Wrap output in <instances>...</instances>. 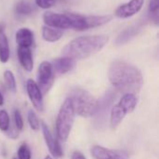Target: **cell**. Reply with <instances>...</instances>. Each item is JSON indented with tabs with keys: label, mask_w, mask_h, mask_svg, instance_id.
<instances>
[{
	"label": "cell",
	"mask_w": 159,
	"mask_h": 159,
	"mask_svg": "<svg viewBox=\"0 0 159 159\" xmlns=\"http://www.w3.org/2000/svg\"><path fill=\"white\" fill-rule=\"evenodd\" d=\"M71 159H86V157L80 152H75V153H73Z\"/></svg>",
	"instance_id": "obj_29"
},
{
	"label": "cell",
	"mask_w": 159,
	"mask_h": 159,
	"mask_svg": "<svg viewBox=\"0 0 159 159\" xmlns=\"http://www.w3.org/2000/svg\"><path fill=\"white\" fill-rule=\"evenodd\" d=\"M14 122H15L16 129L21 130L23 128V120H22V116L19 110L14 111Z\"/></svg>",
	"instance_id": "obj_27"
},
{
	"label": "cell",
	"mask_w": 159,
	"mask_h": 159,
	"mask_svg": "<svg viewBox=\"0 0 159 159\" xmlns=\"http://www.w3.org/2000/svg\"><path fill=\"white\" fill-rule=\"evenodd\" d=\"M142 24H134L124 31H122L117 37L116 38V44L120 46V45H125L128 42H129L132 38L137 36L140 32L142 31Z\"/></svg>",
	"instance_id": "obj_15"
},
{
	"label": "cell",
	"mask_w": 159,
	"mask_h": 159,
	"mask_svg": "<svg viewBox=\"0 0 159 159\" xmlns=\"http://www.w3.org/2000/svg\"><path fill=\"white\" fill-rule=\"evenodd\" d=\"M34 2L37 7L44 8V9L50 8L55 4V0H34Z\"/></svg>",
	"instance_id": "obj_28"
},
{
	"label": "cell",
	"mask_w": 159,
	"mask_h": 159,
	"mask_svg": "<svg viewBox=\"0 0 159 159\" xmlns=\"http://www.w3.org/2000/svg\"><path fill=\"white\" fill-rule=\"evenodd\" d=\"M126 110L128 113H131L135 110L138 100L135 94L132 93H126L122 96L120 101L118 102Z\"/></svg>",
	"instance_id": "obj_20"
},
{
	"label": "cell",
	"mask_w": 159,
	"mask_h": 159,
	"mask_svg": "<svg viewBox=\"0 0 159 159\" xmlns=\"http://www.w3.org/2000/svg\"><path fill=\"white\" fill-rule=\"evenodd\" d=\"M62 34L63 32L61 29L48 27L47 25L43 26L42 28V38L46 42H49V43L57 42L62 37Z\"/></svg>",
	"instance_id": "obj_19"
},
{
	"label": "cell",
	"mask_w": 159,
	"mask_h": 159,
	"mask_svg": "<svg viewBox=\"0 0 159 159\" xmlns=\"http://www.w3.org/2000/svg\"><path fill=\"white\" fill-rule=\"evenodd\" d=\"M27 119H28V123L30 125V128L34 130V131H37L39 129H40V122L36 116V115L34 114V112L33 110H30L29 113H28V116H27Z\"/></svg>",
	"instance_id": "obj_25"
},
{
	"label": "cell",
	"mask_w": 159,
	"mask_h": 159,
	"mask_svg": "<svg viewBox=\"0 0 159 159\" xmlns=\"http://www.w3.org/2000/svg\"><path fill=\"white\" fill-rule=\"evenodd\" d=\"M91 156L94 159H129L126 151L109 149L100 145H95L91 148Z\"/></svg>",
	"instance_id": "obj_8"
},
{
	"label": "cell",
	"mask_w": 159,
	"mask_h": 159,
	"mask_svg": "<svg viewBox=\"0 0 159 159\" xmlns=\"http://www.w3.org/2000/svg\"><path fill=\"white\" fill-rule=\"evenodd\" d=\"M17 55L22 68L27 72H31L34 68V60H33V54L31 48L18 47Z\"/></svg>",
	"instance_id": "obj_13"
},
{
	"label": "cell",
	"mask_w": 159,
	"mask_h": 159,
	"mask_svg": "<svg viewBox=\"0 0 159 159\" xmlns=\"http://www.w3.org/2000/svg\"><path fill=\"white\" fill-rule=\"evenodd\" d=\"M55 77V72L49 61H42L37 70V86L42 94H46L51 89Z\"/></svg>",
	"instance_id": "obj_5"
},
{
	"label": "cell",
	"mask_w": 159,
	"mask_h": 159,
	"mask_svg": "<svg viewBox=\"0 0 159 159\" xmlns=\"http://www.w3.org/2000/svg\"><path fill=\"white\" fill-rule=\"evenodd\" d=\"M15 10L20 16H28L34 11V7L28 0H20L15 7Z\"/></svg>",
	"instance_id": "obj_21"
},
{
	"label": "cell",
	"mask_w": 159,
	"mask_h": 159,
	"mask_svg": "<svg viewBox=\"0 0 159 159\" xmlns=\"http://www.w3.org/2000/svg\"><path fill=\"white\" fill-rule=\"evenodd\" d=\"M10 56V48L7 34L3 24H0V61L6 63L8 61Z\"/></svg>",
	"instance_id": "obj_18"
},
{
	"label": "cell",
	"mask_w": 159,
	"mask_h": 159,
	"mask_svg": "<svg viewBox=\"0 0 159 159\" xmlns=\"http://www.w3.org/2000/svg\"><path fill=\"white\" fill-rule=\"evenodd\" d=\"M26 90L28 97L34 105V107L39 111L42 112L44 109V103H43V94L41 90L39 89L37 84L33 79H28L26 82Z\"/></svg>",
	"instance_id": "obj_10"
},
{
	"label": "cell",
	"mask_w": 159,
	"mask_h": 159,
	"mask_svg": "<svg viewBox=\"0 0 159 159\" xmlns=\"http://www.w3.org/2000/svg\"><path fill=\"white\" fill-rule=\"evenodd\" d=\"M45 159H52V157H51L50 156H47V157H45Z\"/></svg>",
	"instance_id": "obj_31"
},
{
	"label": "cell",
	"mask_w": 159,
	"mask_h": 159,
	"mask_svg": "<svg viewBox=\"0 0 159 159\" xmlns=\"http://www.w3.org/2000/svg\"><path fill=\"white\" fill-rule=\"evenodd\" d=\"M108 35H86L79 36L70 41L61 50L64 57L74 60L89 58L101 51L108 43Z\"/></svg>",
	"instance_id": "obj_2"
},
{
	"label": "cell",
	"mask_w": 159,
	"mask_h": 159,
	"mask_svg": "<svg viewBox=\"0 0 159 159\" xmlns=\"http://www.w3.org/2000/svg\"><path fill=\"white\" fill-rule=\"evenodd\" d=\"M4 79H5V82H6L7 88L9 89V90L12 91V92H15L16 89H17V85H16V79H15V76H14L13 73L11 71H9V70L5 71Z\"/></svg>",
	"instance_id": "obj_22"
},
{
	"label": "cell",
	"mask_w": 159,
	"mask_h": 159,
	"mask_svg": "<svg viewBox=\"0 0 159 159\" xmlns=\"http://www.w3.org/2000/svg\"><path fill=\"white\" fill-rule=\"evenodd\" d=\"M54 72L60 75H64L72 71L75 66V60L68 58V57H61L57 58L51 63Z\"/></svg>",
	"instance_id": "obj_12"
},
{
	"label": "cell",
	"mask_w": 159,
	"mask_h": 159,
	"mask_svg": "<svg viewBox=\"0 0 159 159\" xmlns=\"http://www.w3.org/2000/svg\"><path fill=\"white\" fill-rule=\"evenodd\" d=\"M127 114L129 113L119 102L114 105L110 111V127L113 129H116L123 121Z\"/></svg>",
	"instance_id": "obj_16"
},
{
	"label": "cell",
	"mask_w": 159,
	"mask_h": 159,
	"mask_svg": "<svg viewBox=\"0 0 159 159\" xmlns=\"http://www.w3.org/2000/svg\"><path fill=\"white\" fill-rule=\"evenodd\" d=\"M18 159H31V151L27 144L23 143L18 150Z\"/></svg>",
	"instance_id": "obj_26"
},
{
	"label": "cell",
	"mask_w": 159,
	"mask_h": 159,
	"mask_svg": "<svg viewBox=\"0 0 159 159\" xmlns=\"http://www.w3.org/2000/svg\"><path fill=\"white\" fill-rule=\"evenodd\" d=\"M41 128H42V132H43V136H44L46 144H47L48 150L50 151V153L56 157H61L63 156V152H62V149H61V144L58 142V140L53 137L48 125L43 121L41 122Z\"/></svg>",
	"instance_id": "obj_11"
},
{
	"label": "cell",
	"mask_w": 159,
	"mask_h": 159,
	"mask_svg": "<svg viewBox=\"0 0 159 159\" xmlns=\"http://www.w3.org/2000/svg\"><path fill=\"white\" fill-rule=\"evenodd\" d=\"M144 0H130L119 6L115 12V15L120 19H128L136 15L143 8Z\"/></svg>",
	"instance_id": "obj_9"
},
{
	"label": "cell",
	"mask_w": 159,
	"mask_h": 159,
	"mask_svg": "<svg viewBox=\"0 0 159 159\" xmlns=\"http://www.w3.org/2000/svg\"><path fill=\"white\" fill-rule=\"evenodd\" d=\"M149 15L151 16V19L157 24L158 23V10H159V2L158 0H150L149 1Z\"/></svg>",
	"instance_id": "obj_23"
},
{
	"label": "cell",
	"mask_w": 159,
	"mask_h": 159,
	"mask_svg": "<svg viewBox=\"0 0 159 159\" xmlns=\"http://www.w3.org/2000/svg\"><path fill=\"white\" fill-rule=\"evenodd\" d=\"M75 113L74 111L72 102L67 98L60 108L56 119V133L60 140L65 142L72 130L75 122Z\"/></svg>",
	"instance_id": "obj_4"
},
{
	"label": "cell",
	"mask_w": 159,
	"mask_h": 159,
	"mask_svg": "<svg viewBox=\"0 0 159 159\" xmlns=\"http://www.w3.org/2000/svg\"><path fill=\"white\" fill-rule=\"evenodd\" d=\"M10 120L8 114L5 110H0V130L7 132L9 129Z\"/></svg>",
	"instance_id": "obj_24"
},
{
	"label": "cell",
	"mask_w": 159,
	"mask_h": 159,
	"mask_svg": "<svg viewBox=\"0 0 159 159\" xmlns=\"http://www.w3.org/2000/svg\"><path fill=\"white\" fill-rule=\"evenodd\" d=\"M16 43L18 47L23 48H32L34 43V33L29 28H20L17 31L16 35Z\"/></svg>",
	"instance_id": "obj_14"
},
{
	"label": "cell",
	"mask_w": 159,
	"mask_h": 159,
	"mask_svg": "<svg viewBox=\"0 0 159 159\" xmlns=\"http://www.w3.org/2000/svg\"><path fill=\"white\" fill-rule=\"evenodd\" d=\"M43 20L48 27L56 29H71V20L67 13L60 14L52 11H46L43 14Z\"/></svg>",
	"instance_id": "obj_7"
},
{
	"label": "cell",
	"mask_w": 159,
	"mask_h": 159,
	"mask_svg": "<svg viewBox=\"0 0 159 159\" xmlns=\"http://www.w3.org/2000/svg\"><path fill=\"white\" fill-rule=\"evenodd\" d=\"M72 102L74 111L80 116H95L98 110V100L82 88L75 87L69 91L68 97Z\"/></svg>",
	"instance_id": "obj_3"
},
{
	"label": "cell",
	"mask_w": 159,
	"mask_h": 159,
	"mask_svg": "<svg viewBox=\"0 0 159 159\" xmlns=\"http://www.w3.org/2000/svg\"><path fill=\"white\" fill-rule=\"evenodd\" d=\"M108 78L117 92L139 93L143 85V77L141 71L134 65L124 61H115L108 70Z\"/></svg>",
	"instance_id": "obj_1"
},
{
	"label": "cell",
	"mask_w": 159,
	"mask_h": 159,
	"mask_svg": "<svg viewBox=\"0 0 159 159\" xmlns=\"http://www.w3.org/2000/svg\"><path fill=\"white\" fill-rule=\"evenodd\" d=\"M113 17L110 15H93V16H84V22L86 30L102 26L112 20Z\"/></svg>",
	"instance_id": "obj_17"
},
{
	"label": "cell",
	"mask_w": 159,
	"mask_h": 159,
	"mask_svg": "<svg viewBox=\"0 0 159 159\" xmlns=\"http://www.w3.org/2000/svg\"><path fill=\"white\" fill-rule=\"evenodd\" d=\"M4 104V97L2 95V93L0 92V106H2Z\"/></svg>",
	"instance_id": "obj_30"
},
{
	"label": "cell",
	"mask_w": 159,
	"mask_h": 159,
	"mask_svg": "<svg viewBox=\"0 0 159 159\" xmlns=\"http://www.w3.org/2000/svg\"><path fill=\"white\" fill-rule=\"evenodd\" d=\"M116 90L114 89H109L108 91L105 92V94L98 101V110L95 115L96 116V124L100 127L102 123L105 121V118L108 115V112L111 109V106L116 98Z\"/></svg>",
	"instance_id": "obj_6"
},
{
	"label": "cell",
	"mask_w": 159,
	"mask_h": 159,
	"mask_svg": "<svg viewBox=\"0 0 159 159\" xmlns=\"http://www.w3.org/2000/svg\"><path fill=\"white\" fill-rule=\"evenodd\" d=\"M12 159H18V157H13Z\"/></svg>",
	"instance_id": "obj_32"
}]
</instances>
